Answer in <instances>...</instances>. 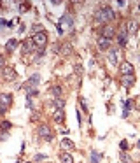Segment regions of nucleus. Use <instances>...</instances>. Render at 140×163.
<instances>
[{
	"instance_id": "obj_1",
	"label": "nucleus",
	"mask_w": 140,
	"mask_h": 163,
	"mask_svg": "<svg viewBox=\"0 0 140 163\" xmlns=\"http://www.w3.org/2000/svg\"><path fill=\"white\" fill-rule=\"evenodd\" d=\"M116 18V12H114V9L112 7H102L98 9L96 12H95V19L96 23H102V25H109Z\"/></svg>"
},
{
	"instance_id": "obj_2",
	"label": "nucleus",
	"mask_w": 140,
	"mask_h": 163,
	"mask_svg": "<svg viewBox=\"0 0 140 163\" xmlns=\"http://www.w3.org/2000/svg\"><path fill=\"white\" fill-rule=\"evenodd\" d=\"M63 27L68 28V30L74 28V18H72L70 14H63L61 18H60V21L56 23V30H58L60 35H63Z\"/></svg>"
},
{
	"instance_id": "obj_3",
	"label": "nucleus",
	"mask_w": 140,
	"mask_h": 163,
	"mask_svg": "<svg viewBox=\"0 0 140 163\" xmlns=\"http://www.w3.org/2000/svg\"><path fill=\"white\" fill-rule=\"evenodd\" d=\"M32 41H33V44L37 46V48H39V49H44V48H46V44H47V34H46V32H39V34H33Z\"/></svg>"
},
{
	"instance_id": "obj_4",
	"label": "nucleus",
	"mask_w": 140,
	"mask_h": 163,
	"mask_svg": "<svg viewBox=\"0 0 140 163\" xmlns=\"http://www.w3.org/2000/svg\"><path fill=\"white\" fill-rule=\"evenodd\" d=\"M2 77L5 79V81H16L18 74H16V70H14L12 67H4L2 69Z\"/></svg>"
},
{
	"instance_id": "obj_5",
	"label": "nucleus",
	"mask_w": 140,
	"mask_h": 163,
	"mask_svg": "<svg viewBox=\"0 0 140 163\" xmlns=\"http://www.w3.org/2000/svg\"><path fill=\"white\" fill-rule=\"evenodd\" d=\"M39 135H40L42 139H46V140H53L54 137H53V132H51V128L47 126V125H40L39 126Z\"/></svg>"
},
{
	"instance_id": "obj_6",
	"label": "nucleus",
	"mask_w": 140,
	"mask_h": 163,
	"mask_svg": "<svg viewBox=\"0 0 140 163\" xmlns=\"http://www.w3.org/2000/svg\"><path fill=\"white\" fill-rule=\"evenodd\" d=\"M114 35H116V30H114V27H112V25H103V27H102V35H100V37L112 41V39H114Z\"/></svg>"
},
{
	"instance_id": "obj_7",
	"label": "nucleus",
	"mask_w": 140,
	"mask_h": 163,
	"mask_svg": "<svg viewBox=\"0 0 140 163\" xmlns=\"http://www.w3.org/2000/svg\"><path fill=\"white\" fill-rule=\"evenodd\" d=\"M35 48H37V46L33 44V41H32V39H28V41H25L23 46H21V53H23V55H28V53H32Z\"/></svg>"
},
{
	"instance_id": "obj_8",
	"label": "nucleus",
	"mask_w": 140,
	"mask_h": 163,
	"mask_svg": "<svg viewBox=\"0 0 140 163\" xmlns=\"http://www.w3.org/2000/svg\"><path fill=\"white\" fill-rule=\"evenodd\" d=\"M0 105H4V107L12 105V95L11 93H0Z\"/></svg>"
},
{
	"instance_id": "obj_9",
	"label": "nucleus",
	"mask_w": 140,
	"mask_h": 163,
	"mask_svg": "<svg viewBox=\"0 0 140 163\" xmlns=\"http://www.w3.org/2000/svg\"><path fill=\"white\" fill-rule=\"evenodd\" d=\"M121 84L124 88H131L135 84V74H130V76H121Z\"/></svg>"
},
{
	"instance_id": "obj_10",
	"label": "nucleus",
	"mask_w": 140,
	"mask_h": 163,
	"mask_svg": "<svg viewBox=\"0 0 140 163\" xmlns=\"http://www.w3.org/2000/svg\"><path fill=\"white\" fill-rule=\"evenodd\" d=\"M119 70H121V76H130V74H133V65L130 62H124V63H121Z\"/></svg>"
},
{
	"instance_id": "obj_11",
	"label": "nucleus",
	"mask_w": 140,
	"mask_h": 163,
	"mask_svg": "<svg viewBox=\"0 0 140 163\" xmlns=\"http://www.w3.org/2000/svg\"><path fill=\"white\" fill-rule=\"evenodd\" d=\"M98 48H100V49L102 51H109L110 49V42L112 41H109V39H103V37H98Z\"/></svg>"
},
{
	"instance_id": "obj_12",
	"label": "nucleus",
	"mask_w": 140,
	"mask_h": 163,
	"mask_svg": "<svg viewBox=\"0 0 140 163\" xmlns=\"http://www.w3.org/2000/svg\"><path fill=\"white\" fill-rule=\"evenodd\" d=\"M117 42H119L121 48H124L126 44H128V32H126V30H121L117 34Z\"/></svg>"
},
{
	"instance_id": "obj_13",
	"label": "nucleus",
	"mask_w": 140,
	"mask_h": 163,
	"mask_svg": "<svg viewBox=\"0 0 140 163\" xmlns=\"http://www.w3.org/2000/svg\"><path fill=\"white\" fill-rule=\"evenodd\" d=\"M60 146H61V149L65 151V153H68V151H72V149H75V144L70 140V139H63Z\"/></svg>"
},
{
	"instance_id": "obj_14",
	"label": "nucleus",
	"mask_w": 140,
	"mask_h": 163,
	"mask_svg": "<svg viewBox=\"0 0 140 163\" xmlns=\"http://www.w3.org/2000/svg\"><path fill=\"white\" fill-rule=\"evenodd\" d=\"M39 81H40V76H39V74H33V76L30 77V81H28L26 88H30V90H35V86L39 84Z\"/></svg>"
},
{
	"instance_id": "obj_15",
	"label": "nucleus",
	"mask_w": 140,
	"mask_h": 163,
	"mask_svg": "<svg viewBox=\"0 0 140 163\" xmlns=\"http://www.w3.org/2000/svg\"><path fill=\"white\" fill-rule=\"evenodd\" d=\"M16 48H18V39H9V41L5 42V51L7 53H12Z\"/></svg>"
},
{
	"instance_id": "obj_16",
	"label": "nucleus",
	"mask_w": 140,
	"mask_h": 163,
	"mask_svg": "<svg viewBox=\"0 0 140 163\" xmlns=\"http://www.w3.org/2000/svg\"><path fill=\"white\" fill-rule=\"evenodd\" d=\"M128 34H137L138 32V23L135 21V19H131V21H128V30H126Z\"/></svg>"
},
{
	"instance_id": "obj_17",
	"label": "nucleus",
	"mask_w": 140,
	"mask_h": 163,
	"mask_svg": "<svg viewBox=\"0 0 140 163\" xmlns=\"http://www.w3.org/2000/svg\"><path fill=\"white\" fill-rule=\"evenodd\" d=\"M60 161L61 163H74V158H72L70 153H65V151H63L61 154H60Z\"/></svg>"
},
{
	"instance_id": "obj_18",
	"label": "nucleus",
	"mask_w": 140,
	"mask_h": 163,
	"mask_svg": "<svg viewBox=\"0 0 140 163\" xmlns=\"http://www.w3.org/2000/svg\"><path fill=\"white\" fill-rule=\"evenodd\" d=\"M109 63H110V65H117V51H116V49L109 51Z\"/></svg>"
},
{
	"instance_id": "obj_19",
	"label": "nucleus",
	"mask_w": 140,
	"mask_h": 163,
	"mask_svg": "<svg viewBox=\"0 0 140 163\" xmlns=\"http://www.w3.org/2000/svg\"><path fill=\"white\" fill-rule=\"evenodd\" d=\"M133 105H135V102H133V100H126V102H124V111H123V118L128 116V112L133 109Z\"/></svg>"
},
{
	"instance_id": "obj_20",
	"label": "nucleus",
	"mask_w": 140,
	"mask_h": 163,
	"mask_svg": "<svg viewBox=\"0 0 140 163\" xmlns=\"http://www.w3.org/2000/svg\"><path fill=\"white\" fill-rule=\"evenodd\" d=\"M119 160L123 163H133V160H131V156L128 154L126 151H121V154H119Z\"/></svg>"
},
{
	"instance_id": "obj_21",
	"label": "nucleus",
	"mask_w": 140,
	"mask_h": 163,
	"mask_svg": "<svg viewBox=\"0 0 140 163\" xmlns=\"http://www.w3.org/2000/svg\"><path fill=\"white\" fill-rule=\"evenodd\" d=\"M60 51H61L63 56H68L70 53H72V46H70V44H63L61 48H60Z\"/></svg>"
},
{
	"instance_id": "obj_22",
	"label": "nucleus",
	"mask_w": 140,
	"mask_h": 163,
	"mask_svg": "<svg viewBox=\"0 0 140 163\" xmlns=\"http://www.w3.org/2000/svg\"><path fill=\"white\" fill-rule=\"evenodd\" d=\"M51 95H53L54 98H60V97H61V88H60V86H53V88H51Z\"/></svg>"
},
{
	"instance_id": "obj_23",
	"label": "nucleus",
	"mask_w": 140,
	"mask_h": 163,
	"mask_svg": "<svg viewBox=\"0 0 140 163\" xmlns=\"http://www.w3.org/2000/svg\"><path fill=\"white\" fill-rule=\"evenodd\" d=\"M54 121H56V123H60V125H61L63 121H65V116H63V111H56V112H54Z\"/></svg>"
},
{
	"instance_id": "obj_24",
	"label": "nucleus",
	"mask_w": 140,
	"mask_h": 163,
	"mask_svg": "<svg viewBox=\"0 0 140 163\" xmlns=\"http://www.w3.org/2000/svg\"><path fill=\"white\" fill-rule=\"evenodd\" d=\"M11 126H12V123H11V121H4V123L0 125V133H5Z\"/></svg>"
},
{
	"instance_id": "obj_25",
	"label": "nucleus",
	"mask_w": 140,
	"mask_h": 163,
	"mask_svg": "<svg viewBox=\"0 0 140 163\" xmlns=\"http://www.w3.org/2000/svg\"><path fill=\"white\" fill-rule=\"evenodd\" d=\"M54 107L56 111H63V107H65V102L61 98H54Z\"/></svg>"
},
{
	"instance_id": "obj_26",
	"label": "nucleus",
	"mask_w": 140,
	"mask_h": 163,
	"mask_svg": "<svg viewBox=\"0 0 140 163\" xmlns=\"http://www.w3.org/2000/svg\"><path fill=\"white\" fill-rule=\"evenodd\" d=\"M91 163H100V154H98L95 149L91 151Z\"/></svg>"
},
{
	"instance_id": "obj_27",
	"label": "nucleus",
	"mask_w": 140,
	"mask_h": 163,
	"mask_svg": "<svg viewBox=\"0 0 140 163\" xmlns=\"http://www.w3.org/2000/svg\"><path fill=\"white\" fill-rule=\"evenodd\" d=\"M119 147H121V151H128V140H121L119 142Z\"/></svg>"
},
{
	"instance_id": "obj_28",
	"label": "nucleus",
	"mask_w": 140,
	"mask_h": 163,
	"mask_svg": "<svg viewBox=\"0 0 140 163\" xmlns=\"http://www.w3.org/2000/svg\"><path fill=\"white\" fill-rule=\"evenodd\" d=\"M33 32H35V34H39V32H44V27H42V25H33Z\"/></svg>"
},
{
	"instance_id": "obj_29",
	"label": "nucleus",
	"mask_w": 140,
	"mask_h": 163,
	"mask_svg": "<svg viewBox=\"0 0 140 163\" xmlns=\"http://www.w3.org/2000/svg\"><path fill=\"white\" fill-rule=\"evenodd\" d=\"M28 7H30L28 4H21V5H19V12H26V11H28Z\"/></svg>"
},
{
	"instance_id": "obj_30",
	"label": "nucleus",
	"mask_w": 140,
	"mask_h": 163,
	"mask_svg": "<svg viewBox=\"0 0 140 163\" xmlns=\"http://www.w3.org/2000/svg\"><path fill=\"white\" fill-rule=\"evenodd\" d=\"M42 160H46V154H37L35 156V161H42Z\"/></svg>"
},
{
	"instance_id": "obj_31",
	"label": "nucleus",
	"mask_w": 140,
	"mask_h": 163,
	"mask_svg": "<svg viewBox=\"0 0 140 163\" xmlns=\"http://www.w3.org/2000/svg\"><path fill=\"white\" fill-rule=\"evenodd\" d=\"M75 72H77V74H82V67H81L79 63L75 65Z\"/></svg>"
},
{
	"instance_id": "obj_32",
	"label": "nucleus",
	"mask_w": 140,
	"mask_h": 163,
	"mask_svg": "<svg viewBox=\"0 0 140 163\" xmlns=\"http://www.w3.org/2000/svg\"><path fill=\"white\" fill-rule=\"evenodd\" d=\"M4 65H5V60H4L2 55H0V69H4Z\"/></svg>"
},
{
	"instance_id": "obj_33",
	"label": "nucleus",
	"mask_w": 140,
	"mask_h": 163,
	"mask_svg": "<svg viewBox=\"0 0 140 163\" xmlns=\"http://www.w3.org/2000/svg\"><path fill=\"white\" fill-rule=\"evenodd\" d=\"M7 111V107H4V105H0V114H4Z\"/></svg>"
},
{
	"instance_id": "obj_34",
	"label": "nucleus",
	"mask_w": 140,
	"mask_h": 163,
	"mask_svg": "<svg viewBox=\"0 0 140 163\" xmlns=\"http://www.w3.org/2000/svg\"><path fill=\"white\" fill-rule=\"evenodd\" d=\"M137 147H138V149H140V140H138V142H137Z\"/></svg>"
},
{
	"instance_id": "obj_35",
	"label": "nucleus",
	"mask_w": 140,
	"mask_h": 163,
	"mask_svg": "<svg viewBox=\"0 0 140 163\" xmlns=\"http://www.w3.org/2000/svg\"><path fill=\"white\" fill-rule=\"evenodd\" d=\"M138 11H140V4H138Z\"/></svg>"
},
{
	"instance_id": "obj_36",
	"label": "nucleus",
	"mask_w": 140,
	"mask_h": 163,
	"mask_svg": "<svg viewBox=\"0 0 140 163\" xmlns=\"http://www.w3.org/2000/svg\"><path fill=\"white\" fill-rule=\"evenodd\" d=\"M0 77H2V76H0Z\"/></svg>"
}]
</instances>
